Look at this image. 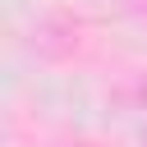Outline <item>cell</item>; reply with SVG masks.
<instances>
[{
    "instance_id": "cell-2",
    "label": "cell",
    "mask_w": 147,
    "mask_h": 147,
    "mask_svg": "<svg viewBox=\"0 0 147 147\" xmlns=\"http://www.w3.org/2000/svg\"><path fill=\"white\" fill-rule=\"evenodd\" d=\"M69 147H92V142H69Z\"/></svg>"
},
{
    "instance_id": "cell-1",
    "label": "cell",
    "mask_w": 147,
    "mask_h": 147,
    "mask_svg": "<svg viewBox=\"0 0 147 147\" xmlns=\"http://www.w3.org/2000/svg\"><path fill=\"white\" fill-rule=\"evenodd\" d=\"M138 106H142V110H147V78H142V83H138Z\"/></svg>"
}]
</instances>
